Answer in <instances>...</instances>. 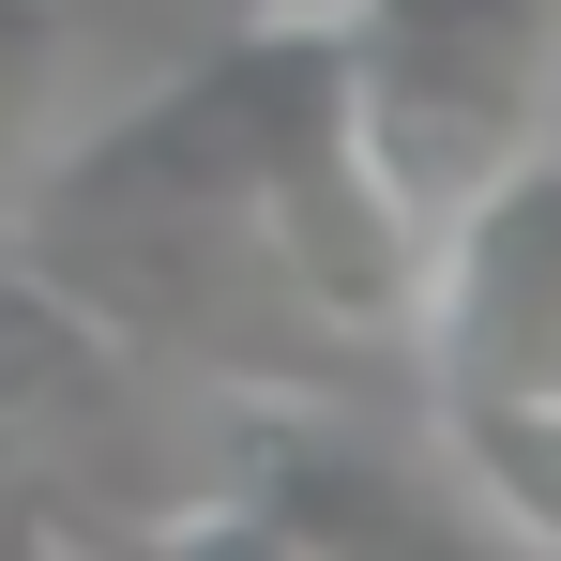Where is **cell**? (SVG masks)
<instances>
[{"label": "cell", "mask_w": 561, "mask_h": 561, "mask_svg": "<svg viewBox=\"0 0 561 561\" xmlns=\"http://www.w3.org/2000/svg\"><path fill=\"white\" fill-rule=\"evenodd\" d=\"M561 0H350V106L379 183L425 228L456 213L516 137H547Z\"/></svg>", "instance_id": "obj_1"}, {"label": "cell", "mask_w": 561, "mask_h": 561, "mask_svg": "<svg viewBox=\"0 0 561 561\" xmlns=\"http://www.w3.org/2000/svg\"><path fill=\"white\" fill-rule=\"evenodd\" d=\"M410 365L425 410H561V137H516L425 228Z\"/></svg>", "instance_id": "obj_2"}, {"label": "cell", "mask_w": 561, "mask_h": 561, "mask_svg": "<svg viewBox=\"0 0 561 561\" xmlns=\"http://www.w3.org/2000/svg\"><path fill=\"white\" fill-rule=\"evenodd\" d=\"M410 547V531H440L425 501H410V470L365 456V440H334V425H259L243 470H228V501L183 516V547Z\"/></svg>", "instance_id": "obj_3"}, {"label": "cell", "mask_w": 561, "mask_h": 561, "mask_svg": "<svg viewBox=\"0 0 561 561\" xmlns=\"http://www.w3.org/2000/svg\"><path fill=\"white\" fill-rule=\"evenodd\" d=\"M456 485H485V516L516 547H561V410H425Z\"/></svg>", "instance_id": "obj_4"}, {"label": "cell", "mask_w": 561, "mask_h": 561, "mask_svg": "<svg viewBox=\"0 0 561 561\" xmlns=\"http://www.w3.org/2000/svg\"><path fill=\"white\" fill-rule=\"evenodd\" d=\"M46 92H61V0H0V152L46 122Z\"/></svg>", "instance_id": "obj_5"}]
</instances>
